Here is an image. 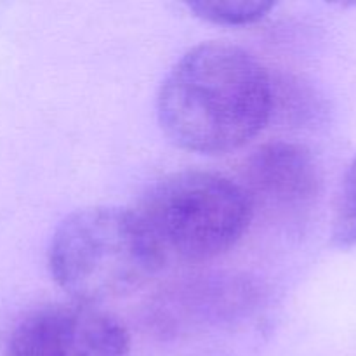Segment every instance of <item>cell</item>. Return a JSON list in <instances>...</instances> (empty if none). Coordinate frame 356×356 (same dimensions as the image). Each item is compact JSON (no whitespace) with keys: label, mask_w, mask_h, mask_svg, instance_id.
I'll use <instances>...</instances> for the list:
<instances>
[{"label":"cell","mask_w":356,"mask_h":356,"mask_svg":"<svg viewBox=\"0 0 356 356\" xmlns=\"http://www.w3.org/2000/svg\"><path fill=\"white\" fill-rule=\"evenodd\" d=\"M273 83L257 58L228 42L190 49L156 96L159 124L179 148L225 155L252 141L270 122Z\"/></svg>","instance_id":"1"},{"label":"cell","mask_w":356,"mask_h":356,"mask_svg":"<svg viewBox=\"0 0 356 356\" xmlns=\"http://www.w3.org/2000/svg\"><path fill=\"white\" fill-rule=\"evenodd\" d=\"M198 17L216 24L243 26L263 19L275 7L273 2L263 0H200L188 3Z\"/></svg>","instance_id":"7"},{"label":"cell","mask_w":356,"mask_h":356,"mask_svg":"<svg viewBox=\"0 0 356 356\" xmlns=\"http://www.w3.org/2000/svg\"><path fill=\"white\" fill-rule=\"evenodd\" d=\"M256 299L257 291L243 277H198L167 291L156 305L155 322L165 332L218 327L249 315Z\"/></svg>","instance_id":"5"},{"label":"cell","mask_w":356,"mask_h":356,"mask_svg":"<svg viewBox=\"0 0 356 356\" xmlns=\"http://www.w3.org/2000/svg\"><path fill=\"white\" fill-rule=\"evenodd\" d=\"M332 242L337 247H351L356 243V155L337 190L332 214Z\"/></svg>","instance_id":"8"},{"label":"cell","mask_w":356,"mask_h":356,"mask_svg":"<svg viewBox=\"0 0 356 356\" xmlns=\"http://www.w3.org/2000/svg\"><path fill=\"white\" fill-rule=\"evenodd\" d=\"M47 264L63 291L94 306L145 287L165 259L138 212L97 205L59 222L49 243Z\"/></svg>","instance_id":"2"},{"label":"cell","mask_w":356,"mask_h":356,"mask_svg":"<svg viewBox=\"0 0 356 356\" xmlns=\"http://www.w3.org/2000/svg\"><path fill=\"white\" fill-rule=\"evenodd\" d=\"M10 356H129L124 323L92 305H51L23 318L7 339Z\"/></svg>","instance_id":"4"},{"label":"cell","mask_w":356,"mask_h":356,"mask_svg":"<svg viewBox=\"0 0 356 356\" xmlns=\"http://www.w3.org/2000/svg\"><path fill=\"white\" fill-rule=\"evenodd\" d=\"M245 190L282 207H305L320 191V169L308 148L298 143L273 141L257 148L245 163Z\"/></svg>","instance_id":"6"},{"label":"cell","mask_w":356,"mask_h":356,"mask_svg":"<svg viewBox=\"0 0 356 356\" xmlns=\"http://www.w3.org/2000/svg\"><path fill=\"white\" fill-rule=\"evenodd\" d=\"M136 212L165 263H204L242 240L254 200L243 184L222 174L183 170L153 184Z\"/></svg>","instance_id":"3"},{"label":"cell","mask_w":356,"mask_h":356,"mask_svg":"<svg viewBox=\"0 0 356 356\" xmlns=\"http://www.w3.org/2000/svg\"><path fill=\"white\" fill-rule=\"evenodd\" d=\"M0 356H10L9 346H7V341H0Z\"/></svg>","instance_id":"9"}]
</instances>
